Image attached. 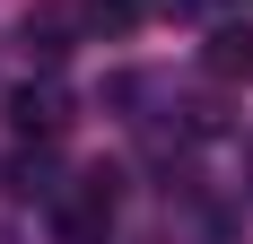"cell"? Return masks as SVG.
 Returning a JSON list of instances; mask_svg holds the SVG:
<instances>
[{"mask_svg":"<svg viewBox=\"0 0 253 244\" xmlns=\"http://www.w3.org/2000/svg\"><path fill=\"white\" fill-rule=\"evenodd\" d=\"M114 236V174L87 166L70 192H52V244H105Z\"/></svg>","mask_w":253,"mask_h":244,"instance_id":"cell-1","label":"cell"},{"mask_svg":"<svg viewBox=\"0 0 253 244\" xmlns=\"http://www.w3.org/2000/svg\"><path fill=\"white\" fill-rule=\"evenodd\" d=\"M70 122H79V105H70L61 79H26V87H9V131H18V140H61Z\"/></svg>","mask_w":253,"mask_h":244,"instance_id":"cell-2","label":"cell"},{"mask_svg":"<svg viewBox=\"0 0 253 244\" xmlns=\"http://www.w3.org/2000/svg\"><path fill=\"white\" fill-rule=\"evenodd\" d=\"M79 35H87V9H70V0H35V9L18 18V44L35 52L44 70H52V61H61V52L79 44Z\"/></svg>","mask_w":253,"mask_h":244,"instance_id":"cell-3","label":"cell"},{"mask_svg":"<svg viewBox=\"0 0 253 244\" xmlns=\"http://www.w3.org/2000/svg\"><path fill=\"white\" fill-rule=\"evenodd\" d=\"M210 79H253V26L210 35Z\"/></svg>","mask_w":253,"mask_h":244,"instance_id":"cell-4","label":"cell"},{"mask_svg":"<svg viewBox=\"0 0 253 244\" xmlns=\"http://www.w3.org/2000/svg\"><path fill=\"white\" fill-rule=\"evenodd\" d=\"M140 18H157V0H87V26H105V35H131Z\"/></svg>","mask_w":253,"mask_h":244,"instance_id":"cell-5","label":"cell"},{"mask_svg":"<svg viewBox=\"0 0 253 244\" xmlns=\"http://www.w3.org/2000/svg\"><path fill=\"white\" fill-rule=\"evenodd\" d=\"M245 192H253V140H245Z\"/></svg>","mask_w":253,"mask_h":244,"instance_id":"cell-6","label":"cell"},{"mask_svg":"<svg viewBox=\"0 0 253 244\" xmlns=\"http://www.w3.org/2000/svg\"><path fill=\"white\" fill-rule=\"evenodd\" d=\"M0 244H18V236H9V227H0Z\"/></svg>","mask_w":253,"mask_h":244,"instance_id":"cell-7","label":"cell"}]
</instances>
